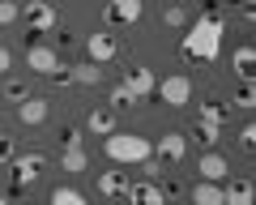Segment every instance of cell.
Here are the masks:
<instances>
[{
	"label": "cell",
	"instance_id": "e575fe53",
	"mask_svg": "<svg viewBox=\"0 0 256 205\" xmlns=\"http://www.w3.org/2000/svg\"><path fill=\"white\" fill-rule=\"evenodd\" d=\"M26 205H43V201H26Z\"/></svg>",
	"mask_w": 256,
	"mask_h": 205
},
{
	"label": "cell",
	"instance_id": "d590c367",
	"mask_svg": "<svg viewBox=\"0 0 256 205\" xmlns=\"http://www.w3.org/2000/svg\"><path fill=\"white\" fill-rule=\"evenodd\" d=\"M0 90H4V77H0Z\"/></svg>",
	"mask_w": 256,
	"mask_h": 205
},
{
	"label": "cell",
	"instance_id": "8992f818",
	"mask_svg": "<svg viewBox=\"0 0 256 205\" xmlns=\"http://www.w3.org/2000/svg\"><path fill=\"white\" fill-rule=\"evenodd\" d=\"M154 94L166 102V107H188L192 102V82L184 73H175V77H162V82L154 86Z\"/></svg>",
	"mask_w": 256,
	"mask_h": 205
},
{
	"label": "cell",
	"instance_id": "7c38bea8",
	"mask_svg": "<svg viewBox=\"0 0 256 205\" xmlns=\"http://www.w3.org/2000/svg\"><path fill=\"white\" fill-rule=\"evenodd\" d=\"M128 201L132 205H166V192L154 180H137V184H128Z\"/></svg>",
	"mask_w": 256,
	"mask_h": 205
},
{
	"label": "cell",
	"instance_id": "52a82bcc",
	"mask_svg": "<svg viewBox=\"0 0 256 205\" xmlns=\"http://www.w3.org/2000/svg\"><path fill=\"white\" fill-rule=\"evenodd\" d=\"M120 86H124L132 98H150L154 94V86H158V77H154V68H146V64H132V68H124V77H120Z\"/></svg>",
	"mask_w": 256,
	"mask_h": 205
},
{
	"label": "cell",
	"instance_id": "d6a6232c",
	"mask_svg": "<svg viewBox=\"0 0 256 205\" xmlns=\"http://www.w3.org/2000/svg\"><path fill=\"white\" fill-rule=\"evenodd\" d=\"M64 146H82V128L68 124V128H64Z\"/></svg>",
	"mask_w": 256,
	"mask_h": 205
},
{
	"label": "cell",
	"instance_id": "3957f363",
	"mask_svg": "<svg viewBox=\"0 0 256 205\" xmlns=\"http://www.w3.org/2000/svg\"><path fill=\"white\" fill-rule=\"evenodd\" d=\"M9 167H13V188L22 192V188H30L38 176H43L47 158L38 154V150H30V154H13V162H9Z\"/></svg>",
	"mask_w": 256,
	"mask_h": 205
},
{
	"label": "cell",
	"instance_id": "4316f807",
	"mask_svg": "<svg viewBox=\"0 0 256 205\" xmlns=\"http://www.w3.org/2000/svg\"><path fill=\"white\" fill-rule=\"evenodd\" d=\"M0 94L13 98V102H26V98H30V94H26V82H4V90H0Z\"/></svg>",
	"mask_w": 256,
	"mask_h": 205
},
{
	"label": "cell",
	"instance_id": "836d02e7",
	"mask_svg": "<svg viewBox=\"0 0 256 205\" xmlns=\"http://www.w3.org/2000/svg\"><path fill=\"white\" fill-rule=\"evenodd\" d=\"M0 205H13V201H9V196H4V192H0Z\"/></svg>",
	"mask_w": 256,
	"mask_h": 205
},
{
	"label": "cell",
	"instance_id": "ffe728a7",
	"mask_svg": "<svg viewBox=\"0 0 256 205\" xmlns=\"http://www.w3.org/2000/svg\"><path fill=\"white\" fill-rule=\"evenodd\" d=\"M192 205H222V184L196 180V184H192Z\"/></svg>",
	"mask_w": 256,
	"mask_h": 205
},
{
	"label": "cell",
	"instance_id": "ac0fdd59",
	"mask_svg": "<svg viewBox=\"0 0 256 205\" xmlns=\"http://www.w3.org/2000/svg\"><path fill=\"white\" fill-rule=\"evenodd\" d=\"M68 82L73 86H98L102 82V64H90V60H86V64H68Z\"/></svg>",
	"mask_w": 256,
	"mask_h": 205
},
{
	"label": "cell",
	"instance_id": "1f68e13d",
	"mask_svg": "<svg viewBox=\"0 0 256 205\" xmlns=\"http://www.w3.org/2000/svg\"><path fill=\"white\" fill-rule=\"evenodd\" d=\"M9 64H13V52H9V47H4V43H0V77L9 73Z\"/></svg>",
	"mask_w": 256,
	"mask_h": 205
},
{
	"label": "cell",
	"instance_id": "30bf717a",
	"mask_svg": "<svg viewBox=\"0 0 256 205\" xmlns=\"http://www.w3.org/2000/svg\"><path fill=\"white\" fill-rule=\"evenodd\" d=\"M86 56H90V64H111V60L120 56V43H116V34H107V30L90 34V38H86Z\"/></svg>",
	"mask_w": 256,
	"mask_h": 205
},
{
	"label": "cell",
	"instance_id": "cb8c5ba5",
	"mask_svg": "<svg viewBox=\"0 0 256 205\" xmlns=\"http://www.w3.org/2000/svg\"><path fill=\"white\" fill-rule=\"evenodd\" d=\"M256 102V90H252V77H244L239 82V90H235V107H252Z\"/></svg>",
	"mask_w": 256,
	"mask_h": 205
},
{
	"label": "cell",
	"instance_id": "f546056e",
	"mask_svg": "<svg viewBox=\"0 0 256 205\" xmlns=\"http://www.w3.org/2000/svg\"><path fill=\"white\" fill-rule=\"evenodd\" d=\"M13 154H18V150H13V137H4V132H0V167H9Z\"/></svg>",
	"mask_w": 256,
	"mask_h": 205
},
{
	"label": "cell",
	"instance_id": "8fae6325",
	"mask_svg": "<svg viewBox=\"0 0 256 205\" xmlns=\"http://www.w3.org/2000/svg\"><path fill=\"white\" fill-rule=\"evenodd\" d=\"M196 171H201V180H210V184H226V180H230V162L222 158L218 150L201 154V158H196Z\"/></svg>",
	"mask_w": 256,
	"mask_h": 205
},
{
	"label": "cell",
	"instance_id": "f1b7e54d",
	"mask_svg": "<svg viewBox=\"0 0 256 205\" xmlns=\"http://www.w3.org/2000/svg\"><path fill=\"white\" fill-rule=\"evenodd\" d=\"M137 167H141V176H146V180H154V184H158V176H162V162H158L154 154H150L146 162H137Z\"/></svg>",
	"mask_w": 256,
	"mask_h": 205
},
{
	"label": "cell",
	"instance_id": "5b68a950",
	"mask_svg": "<svg viewBox=\"0 0 256 205\" xmlns=\"http://www.w3.org/2000/svg\"><path fill=\"white\" fill-rule=\"evenodd\" d=\"M26 68H34L38 77H60V73H64L60 52H56V47H47V43H34V47L26 52Z\"/></svg>",
	"mask_w": 256,
	"mask_h": 205
},
{
	"label": "cell",
	"instance_id": "4dcf8cb0",
	"mask_svg": "<svg viewBox=\"0 0 256 205\" xmlns=\"http://www.w3.org/2000/svg\"><path fill=\"white\" fill-rule=\"evenodd\" d=\"M252 141H256V128H252V124H244V128H239V146L252 150Z\"/></svg>",
	"mask_w": 256,
	"mask_h": 205
},
{
	"label": "cell",
	"instance_id": "484cf974",
	"mask_svg": "<svg viewBox=\"0 0 256 205\" xmlns=\"http://www.w3.org/2000/svg\"><path fill=\"white\" fill-rule=\"evenodd\" d=\"M107 102H111V112H120V107H132V102H137V98H132V94L124 90V86H116V90H111V98H107Z\"/></svg>",
	"mask_w": 256,
	"mask_h": 205
},
{
	"label": "cell",
	"instance_id": "9c48e42d",
	"mask_svg": "<svg viewBox=\"0 0 256 205\" xmlns=\"http://www.w3.org/2000/svg\"><path fill=\"white\" fill-rule=\"evenodd\" d=\"M154 158L158 162H184L188 158V137H184V132H162V137L154 141Z\"/></svg>",
	"mask_w": 256,
	"mask_h": 205
},
{
	"label": "cell",
	"instance_id": "6da1fadb",
	"mask_svg": "<svg viewBox=\"0 0 256 205\" xmlns=\"http://www.w3.org/2000/svg\"><path fill=\"white\" fill-rule=\"evenodd\" d=\"M180 52L188 60H201V64H214V60L222 56V18L218 13H201V18L188 26V34H184Z\"/></svg>",
	"mask_w": 256,
	"mask_h": 205
},
{
	"label": "cell",
	"instance_id": "4fadbf2b",
	"mask_svg": "<svg viewBox=\"0 0 256 205\" xmlns=\"http://www.w3.org/2000/svg\"><path fill=\"white\" fill-rule=\"evenodd\" d=\"M94 184H98L102 196H128V184H132V180H128V171H98Z\"/></svg>",
	"mask_w": 256,
	"mask_h": 205
},
{
	"label": "cell",
	"instance_id": "ba28073f",
	"mask_svg": "<svg viewBox=\"0 0 256 205\" xmlns=\"http://www.w3.org/2000/svg\"><path fill=\"white\" fill-rule=\"evenodd\" d=\"M141 13H146V0H107L102 18H107V26H137Z\"/></svg>",
	"mask_w": 256,
	"mask_h": 205
},
{
	"label": "cell",
	"instance_id": "83f0119b",
	"mask_svg": "<svg viewBox=\"0 0 256 205\" xmlns=\"http://www.w3.org/2000/svg\"><path fill=\"white\" fill-rule=\"evenodd\" d=\"M22 18V9L13 4V0H0V26H13V22Z\"/></svg>",
	"mask_w": 256,
	"mask_h": 205
},
{
	"label": "cell",
	"instance_id": "d4e9b609",
	"mask_svg": "<svg viewBox=\"0 0 256 205\" xmlns=\"http://www.w3.org/2000/svg\"><path fill=\"white\" fill-rule=\"evenodd\" d=\"M162 22H166V26H171V30H180V26H188V13H184V4H171V9L162 13Z\"/></svg>",
	"mask_w": 256,
	"mask_h": 205
},
{
	"label": "cell",
	"instance_id": "277c9868",
	"mask_svg": "<svg viewBox=\"0 0 256 205\" xmlns=\"http://www.w3.org/2000/svg\"><path fill=\"white\" fill-rule=\"evenodd\" d=\"M26 30L30 34H52L56 26H60V18H56V9L47 4V0H26Z\"/></svg>",
	"mask_w": 256,
	"mask_h": 205
},
{
	"label": "cell",
	"instance_id": "9a60e30c",
	"mask_svg": "<svg viewBox=\"0 0 256 205\" xmlns=\"http://www.w3.org/2000/svg\"><path fill=\"white\" fill-rule=\"evenodd\" d=\"M226 116H230V107H226V102H218V98L196 102V124H226Z\"/></svg>",
	"mask_w": 256,
	"mask_h": 205
},
{
	"label": "cell",
	"instance_id": "7a4b0ae2",
	"mask_svg": "<svg viewBox=\"0 0 256 205\" xmlns=\"http://www.w3.org/2000/svg\"><path fill=\"white\" fill-rule=\"evenodd\" d=\"M102 150H107V158L116 162V167H137V162H146L150 154H154V141L141 137V132H111L107 141H102Z\"/></svg>",
	"mask_w": 256,
	"mask_h": 205
},
{
	"label": "cell",
	"instance_id": "2e32d148",
	"mask_svg": "<svg viewBox=\"0 0 256 205\" xmlns=\"http://www.w3.org/2000/svg\"><path fill=\"white\" fill-rule=\"evenodd\" d=\"M86 128L98 132V137H111V132H116V112H111V107H94V112L86 116Z\"/></svg>",
	"mask_w": 256,
	"mask_h": 205
},
{
	"label": "cell",
	"instance_id": "603a6c76",
	"mask_svg": "<svg viewBox=\"0 0 256 205\" xmlns=\"http://www.w3.org/2000/svg\"><path fill=\"white\" fill-rule=\"evenodd\" d=\"M196 141H201V146H218L222 141V124H196Z\"/></svg>",
	"mask_w": 256,
	"mask_h": 205
},
{
	"label": "cell",
	"instance_id": "44dd1931",
	"mask_svg": "<svg viewBox=\"0 0 256 205\" xmlns=\"http://www.w3.org/2000/svg\"><path fill=\"white\" fill-rule=\"evenodd\" d=\"M230 64H235V73L239 77H252V64H256V52H252V47H235V52H230Z\"/></svg>",
	"mask_w": 256,
	"mask_h": 205
},
{
	"label": "cell",
	"instance_id": "5bb4252c",
	"mask_svg": "<svg viewBox=\"0 0 256 205\" xmlns=\"http://www.w3.org/2000/svg\"><path fill=\"white\" fill-rule=\"evenodd\" d=\"M222 205H252V180H226L222 184Z\"/></svg>",
	"mask_w": 256,
	"mask_h": 205
},
{
	"label": "cell",
	"instance_id": "e0dca14e",
	"mask_svg": "<svg viewBox=\"0 0 256 205\" xmlns=\"http://www.w3.org/2000/svg\"><path fill=\"white\" fill-rule=\"evenodd\" d=\"M18 120L30 124V128L43 124V120H47V98H26V102H18Z\"/></svg>",
	"mask_w": 256,
	"mask_h": 205
},
{
	"label": "cell",
	"instance_id": "d6986e66",
	"mask_svg": "<svg viewBox=\"0 0 256 205\" xmlns=\"http://www.w3.org/2000/svg\"><path fill=\"white\" fill-rule=\"evenodd\" d=\"M90 167V154H86V146H64V154H60V171H86Z\"/></svg>",
	"mask_w": 256,
	"mask_h": 205
},
{
	"label": "cell",
	"instance_id": "7402d4cb",
	"mask_svg": "<svg viewBox=\"0 0 256 205\" xmlns=\"http://www.w3.org/2000/svg\"><path fill=\"white\" fill-rule=\"evenodd\" d=\"M47 205H90L77 188H68V184H60V188H52V196H47Z\"/></svg>",
	"mask_w": 256,
	"mask_h": 205
}]
</instances>
